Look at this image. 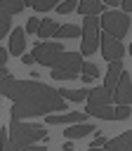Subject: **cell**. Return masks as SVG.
I'll return each mask as SVG.
<instances>
[{"mask_svg":"<svg viewBox=\"0 0 132 151\" xmlns=\"http://www.w3.org/2000/svg\"><path fill=\"white\" fill-rule=\"evenodd\" d=\"M2 97L12 99V120L38 118L66 109V101L57 94V90L40 80H16L9 76Z\"/></svg>","mask_w":132,"mask_h":151,"instance_id":"6da1fadb","label":"cell"},{"mask_svg":"<svg viewBox=\"0 0 132 151\" xmlns=\"http://www.w3.org/2000/svg\"><path fill=\"white\" fill-rule=\"evenodd\" d=\"M7 137H9V151H24L26 146L35 144L38 139H47V132H45V127L40 123L9 120Z\"/></svg>","mask_w":132,"mask_h":151,"instance_id":"7a4b0ae2","label":"cell"},{"mask_svg":"<svg viewBox=\"0 0 132 151\" xmlns=\"http://www.w3.org/2000/svg\"><path fill=\"white\" fill-rule=\"evenodd\" d=\"M80 66H82V54L80 52H66L64 50L61 54H57L50 76L54 80H73L80 73Z\"/></svg>","mask_w":132,"mask_h":151,"instance_id":"3957f363","label":"cell"},{"mask_svg":"<svg viewBox=\"0 0 132 151\" xmlns=\"http://www.w3.org/2000/svg\"><path fill=\"white\" fill-rule=\"evenodd\" d=\"M99 26L104 28V33H106V35H111V38H116V40H120V38H125V33H127V28H130V14L118 12V9L104 12V14H101V19H99Z\"/></svg>","mask_w":132,"mask_h":151,"instance_id":"277c9868","label":"cell"},{"mask_svg":"<svg viewBox=\"0 0 132 151\" xmlns=\"http://www.w3.org/2000/svg\"><path fill=\"white\" fill-rule=\"evenodd\" d=\"M80 54H94L99 47V19L97 17H85L82 19V28H80Z\"/></svg>","mask_w":132,"mask_h":151,"instance_id":"5b68a950","label":"cell"},{"mask_svg":"<svg viewBox=\"0 0 132 151\" xmlns=\"http://www.w3.org/2000/svg\"><path fill=\"white\" fill-rule=\"evenodd\" d=\"M64 52V47H61V42H35V50L31 52L33 54V59L38 61V64H42V66H50L52 68V64H54V59H57V54H61Z\"/></svg>","mask_w":132,"mask_h":151,"instance_id":"8992f818","label":"cell"},{"mask_svg":"<svg viewBox=\"0 0 132 151\" xmlns=\"http://www.w3.org/2000/svg\"><path fill=\"white\" fill-rule=\"evenodd\" d=\"M111 101H116L118 106H130V101H132V78H130L127 71L120 73V78H118V83L111 92Z\"/></svg>","mask_w":132,"mask_h":151,"instance_id":"52a82bcc","label":"cell"},{"mask_svg":"<svg viewBox=\"0 0 132 151\" xmlns=\"http://www.w3.org/2000/svg\"><path fill=\"white\" fill-rule=\"evenodd\" d=\"M99 47H101V54L106 61H118L123 54H125V45L106 33H99Z\"/></svg>","mask_w":132,"mask_h":151,"instance_id":"ba28073f","label":"cell"},{"mask_svg":"<svg viewBox=\"0 0 132 151\" xmlns=\"http://www.w3.org/2000/svg\"><path fill=\"white\" fill-rule=\"evenodd\" d=\"M87 113H64V116H54V113H47L45 116V123L47 125H75V123H87Z\"/></svg>","mask_w":132,"mask_h":151,"instance_id":"9c48e42d","label":"cell"},{"mask_svg":"<svg viewBox=\"0 0 132 151\" xmlns=\"http://www.w3.org/2000/svg\"><path fill=\"white\" fill-rule=\"evenodd\" d=\"M125 68H123V61L118 59V61H108V71H106V80H104V90L111 94L113 92V87H116V83H118V78H120V73H123Z\"/></svg>","mask_w":132,"mask_h":151,"instance_id":"30bf717a","label":"cell"},{"mask_svg":"<svg viewBox=\"0 0 132 151\" xmlns=\"http://www.w3.org/2000/svg\"><path fill=\"white\" fill-rule=\"evenodd\" d=\"M104 149H108V151H132V132L127 130V132H123L113 139H106Z\"/></svg>","mask_w":132,"mask_h":151,"instance_id":"8fae6325","label":"cell"},{"mask_svg":"<svg viewBox=\"0 0 132 151\" xmlns=\"http://www.w3.org/2000/svg\"><path fill=\"white\" fill-rule=\"evenodd\" d=\"M87 106H111V94L104 87H92L87 92Z\"/></svg>","mask_w":132,"mask_h":151,"instance_id":"7c38bea8","label":"cell"},{"mask_svg":"<svg viewBox=\"0 0 132 151\" xmlns=\"http://www.w3.org/2000/svg\"><path fill=\"white\" fill-rule=\"evenodd\" d=\"M24 28H14L12 31V38H9V54L14 57H21L24 50H26V38H24Z\"/></svg>","mask_w":132,"mask_h":151,"instance_id":"4fadbf2b","label":"cell"},{"mask_svg":"<svg viewBox=\"0 0 132 151\" xmlns=\"http://www.w3.org/2000/svg\"><path fill=\"white\" fill-rule=\"evenodd\" d=\"M90 132H97V127H94L92 123H75V125H71L64 134H66V139H82V137H87Z\"/></svg>","mask_w":132,"mask_h":151,"instance_id":"5bb4252c","label":"cell"},{"mask_svg":"<svg viewBox=\"0 0 132 151\" xmlns=\"http://www.w3.org/2000/svg\"><path fill=\"white\" fill-rule=\"evenodd\" d=\"M75 9H78L82 17H97V14H101L104 5H101V0H80Z\"/></svg>","mask_w":132,"mask_h":151,"instance_id":"9a60e30c","label":"cell"},{"mask_svg":"<svg viewBox=\"0 0 132 151\" xmlns=\"http://www.w3.org/2000/svg\"><path fill=\"white\" fill-rule=\"evenodd\" d=\"M87 92H90V90H85V87H82V90H57V94H59L64 101H75V104L82 101V99H87Z\"/></svg>","mask_w":132,"mask_h":151,"instance_id":"2e32d148","label":"cell"},{"mask_svg":"<svg viewBox=\"0 0 132 151\" xmlns=\"http://www.w3.org/2000/svg\"><path fill=\"white\" fill-rule=\"evenodd\" d=\"M21 9H24V0H0V14L5 17L19 14Z\"/></svg>","mask_w":132,"mask_h":151,"instance_id":"e0dca14e","label":"cell"},{"mask_svg":"<svg viewBox=\"0 0 132 151\" xmlns=\"http://www.w3.org/2000/svg\"><path fill=\"white\" fill-rule=\"evenodd\" d=\"M85 113L92 118H104V120H113V109L111 106H85Z\"/></svg>","mask_w":132,"mask_h":151,"instance_id":"ac0fdd59","label":"cell"},{"mask_svg":"<svg viewBox=\"0 0 132 151\" xmlns=\"http://www.w3.org/2000/svg\"><path fill=\"white\" fill-rule=\"evenodd\" d=\"M57 31V21L54 19H40V26H38V38H52Z\"/></svg>","mask_w":132,"mask_h":151,"instance_id":"d6986e66","label":"cell"},{"mask_svg":"<svg viewBox=\"0 0 132 151\" xmlns=\"http://www.w3.org/2000/svg\"><path fill=\"white\" fill-rule=\"evenodd\" d=\"M78 35H80V26H75V24H66V26H59V28L54 31L52 38H78Z\"/></svg>","mask_w":132,"mask_h":151,"instance_id":"ffe728a7","label":"cell"},{"mask_svg":"<svg viewBox=\"0 0 132 151\" xmlns=\"http://www.w3.org/2000/svg\"><path fill=\"white\" fill-rule=\"evenodd\" d=\"M80 73L94 80V78L99 76V68H97V64H90V61H82V66H80Z\"/></svg>","mask_w":132,"mask_h":151,"instance_id":"44dd1931","label":"cell"},{"mask_svg":"<svg viewBox=\"0 0 132 151\" xmlns=\"http://www.w3.org/2000/svg\"><path fill=\"white\" fill-rule=\"evenodd\" d=\"M54 5H59V0H33V9L35 12H47Z\"/></svg>","mask_w":132,"mask_h":151,"instance_id":"7402d4cb","label":"cell"},{"mask_svg":"<svg viewBox=\"0 0 132 151\" xmlns=\"http://www.w3.org/2000/svg\"><path fill=\"white\" fill-rule=\"evenodd\" d=\"M130 106H118V109H113V120H127L130 118Z\"/></svg>","mask_w":132,"mask_h":151,"instance_id":"603a6c76","label":"cell"},{"mask_svg":"<svg viewBox=\"0 0 132 151\" xmlns=\"http://www.w3.org/2000/svg\"><path fill=\"white\" fill-rule=\"evenodd\" d=\"M78 5H75V0H64V2H59L57 5V12L59 14H68V12H73Z\"/></svg>","mask_w":132,"mask_h":151,"instance_id":"cb8c5ba5","label":"cell"},{"mask_svg":"<svg viewBox=\"0 0 132 151\" xmlns=\"http://www.w3.org/2000/svg\"><path fill=\"white\" fill-rule=\"evenodd\" d=\"M0 151H9V137H7V127H0Z\"/></svg>","mask_w":132,"mask_h":151,"instance_id":"d4e9b609","label":"cell"},{"mask_svg":"<svg viewBox=\"0 0 132 151\" xmlns=\"http://www.w3.org/2000/svg\"><path fill=\"white\" fill-rule=\"evenodd\" d=\"M9 28H12V19H9V17H5V14H0V38H2Z\"/></svg>","mask_w":132,"mask_h":151,"instance_id":"484cf974","label":"cell"},{"mask_svg":"<svg viewBox=\"0 0 132 151\" xmlns=\"http://www.w3.org/2000/svg\"><path fill=\"white\" fill-rule=\"evenodd\" d=\"M38 26H40V19H38V17H33V19H28V24H26L24 33H35V31H38Z\"/></svg>","mask_w":132,"mask_h":151,"instance_id":"4316f807","label":"cell"},{"mask_svg":"<svg viewBox=\"0 0 132 151\" xmlns=\"http://www.w3.org/2000/svg\"><path fill=\"white\" fill-rule=\"evenodd\" d=\"M106 144V139H104V134H94V139L90 142V149H101Z\"/></svg>","mask_w":132,"mask_h":151,"instance_id":"83f0119b","label":"cell"},{"mask_svg":"<svg viewBox=\"0 0 132 151\" xmlns=\"http://www.w3.org/2000/svg\"><path fill=\"white\" fill-rule=\"evenodd\" d=\"M21 61H24L26 66H33V64H35V59H33L31 52H24V54H21Z\"/></svg>","mask_w":132,"mask_h":151,"instance_id":"f1b7e54d","label":"cell"},{"mask_svg":"<svg viewBox=\"0 0 132 151\" xmlns=\"http://www.w3.org/2000/svg\"><path fill=\"white\" fill-rule=\"evenodd\" d=\"M120 7H123L120 12H125V14H130V12H132V0H120Z\"/></svg>","mask_w":132,"mask_h":151,"instance_id":"f546056e","label":"cell"},{"mask_svg":"<svg viewBox=\"0 0 132 151\" xmlns=\"http://www.w3.org/2000/svg\"><path fill=\"white\" fill-rule=\"evenodd\" d=\"M101 5H111V7L116 9V7L120 5V0H101Z\"/></svg>","mask_w":132,"mask_h":151,"instance_id":"4dcf8cb0","label":"cell"},{"mask_svg":"<svg viewBox=\"0 0 132 151\" xmlns=\"http://www.w3.org/2000/svg\"><path fill=\"white\" fill-rule=\"evenodd\" d=\"M5 61H7V50L0 47V66H5Z\"/></svg>","mask_w":132,"mask_h":151,"instance_id":"1f68e13d","label":"cell"},{"mask_svg":"<svg viewBox=\"0 0 132 151\" xmlns=\"http://www.w3.org/2000/svg\"><path fill=\"white\" fill-rule=\"evenodd\" d=\"M9 76H12V73H9ZM9 76H7V78H9ZM7 78H2V80H0V99H2V94H5V85H7Z\"/></svg>","mask_w":132,"mask_h":151,"instance_id":"d6a6232c","label":"cell"},{"mask_svg":"<svg viewBox=\"0 0 132 151\" xmlns=\"http://www.w3.org/2000/svg\"><path fill=\"white\" fill-rule=\"evenodd\" d=\"M61 149H64V151H73V142H71V139H68V142H66V144H64V146H61Z\"/></svg>","mask_w":132,"mask_h":151,"instance_id":"836d02e7","label":"cell"},{"mask_svg":"<svg viewBox=\"0 0 132 151\" xmlns=\"http://www.w3.org/2000/svg\"><path fill=\"white\" fill-rule=\"evenodd\" d=\"M7 76H9V71H7L5 66H0V80H2V78H7Z\"/></svg>","mask_w":132,"mask_h":151,"instance_id":"e575fe53","label":"cell"}]
</instances>
